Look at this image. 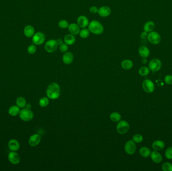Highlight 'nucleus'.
<instances>
[{
  "mask_svg": "<svg viewBox=\"0 0 172 171\" xmlns=\"http://www.w3.org/2000/svg\"><path fill=\"white\" fill-rule=\"evenodd\" d=\"M46 95L51 99H56L60 96V86L55 82L50 84L46 89Z\"/></svg>",
  "mask_w": 172,
  "mask_h": 171,
  "instance_id": "nucleus-1",
  "label": "nucleus"
},
{
  "mask_svg": "<svg viewBox=\"0 0 172 171\" xmlns=\"http://www.w3.org/2000/svg\"><path fill=\"white\" fill-rule=\"evenodd\" d=\"M88 29L91 33L95 35H101L104 30L103 25L97 20H93L89 23Z\"/></svg>",
  "mask_w": 172,
  "mask_h": 171,
  "instance_id": "nucleus-2",
  "label": "nucleus"
},
{
  "mask_svg": "<svg viewBox=\"0 0 172 171\" xmlns=\"http://www.w3.org/2000/svg\"><path fill=\"white\" fill-rule=\"evenodd\" d=\"M19 117L23 121H30L33 118V113L30 109L27 108L22 109L20 111L19 113Z\"/></svg>",
  "mask_w": 172,
  "mask_h": 171,
  "instance_id": "nucleus-3",
  "label": "nucleus"
},
{
  "mask_svg": "<svg viewBox=\"0 0 172 171\" xmlns=\"http://www.w3.org/2000/svg\"><path fill=\"white\" fill-rule=\"evenodd\" d=\"M58 44L57 43V40L51 39L46 42L45 44L44 48L46 52L50 53L55 52L58 47Z\"/></svg>",
  "mask_w": 172,
  "mask_h": 171,
  "instance_id": "nucleus-4",
  "label": "nucleus"
},
{
  "mask_svg": "<svg viewBox=\"0 0 172 171\" xmlns=\"http://www.w3.org/2000/svg\"><path fill=\"white\" fill-rule=\"evenodd\" d=\"M129 124L125 121H121L117 125V131L119 134L123 135L128 132L129 129Z\"/></svg>",
  "mask_w": 172,
  "mask_h": 171,
  "instance_id": "nucleus-5",
  "label": "nucleus"
},
{
  "mask_svg": "<svg viewBox=\"0 0 172 171\" xmlns=\"http://www.w3.org/2000/svg\"><path fill=\"white\" fill-rule=\"evenodd\" d=\"M45 40V36L44 34L38 32L34 34L32 37V42L36 45H40L44 43Z\"/></svg>",
  "mask_w": 172,
  "mask_h": 171,
  "instance_id": "nucleus-6",
  "label": "nucleus"
},
{
  "mask_svg": "<svg viewBox=\"0 0 172 171\" xmlns=\"http://www.w3.org/2000/svg\"><path fill=\"white\" fill-rule=\"evenodd\" d=\"M147 39L152 44H158L161 41V37L157 32L151 31L148 34Z\"/></svg>",
  "mask_w": 172,
  "mask_h": 171,
  "instance_id": "nucleus-7",
  "label": "nucleus"
},
{
  "mask_svg": "<svg viewBox=\"0 0 172 171\" xmlns=\"http://www.w3.org/2000/svg\"><path fill=\"white\" fill-rule=\"evenodd\" d=\"M125 152L128 154H133L137 150V146L135 142L133 140H129L126 142L124 146Z\"/></svg>",
  "mask_w": 172,
  "mask_h": 171,
  "instance_id": "nucleus-8",
  "label": "nucleus"
},
{
  "mask_svg": "<svg viewBox=\"0 0 172 171\" xmlns=\"http://www.w3.org/2000/svg\"><path fill=\"white\" fill-rule=\"evenodd\" d=\"M162 63L158 59H153L149 61V68L151 71H157L161 68Z\"/></svg>",
  "mask_w": 172,
  "mask_h": 171,
  "instance_id": "nucleus-9",
  "label": "nucleus"
},
{
  "mask_svg": "<svg viewBox=\"0 0 172 171\" xmlns=\"http://www.w3.org/2000/svg\"><path fill=\"white\" fill-rule=\"evenodd\" d=\"M143 88L145 92L147 93H151L154 91L155 86L153 82L151 80H146L143 82Z\"/></svg>",
  "mask_w": 172,
  "mask_h": 171,
  "instance_id": "nucleus-10",
  "label": "nucleus"
},
{
  "mask_svg": "<svg viewBox=\"0 0 172 171\" xmlns=\"http://www.w3.org/2000/svg\"><path fill=\"white\" fill-rule=\"evenodd\" d=\"M8 158L9 162L13 165H17L20 162L19 154L14 151H12L9 154Z\"/></svg>",
  "mask_w": 172,
  "mask_h": 171,
  "instance_id": "nucleus-11",
  "label": "nucleus"
},
{
  "mask_svg": "<svg viewBox=\"0 0 172 171\" xmlns=\"http://www.w3.org/2000/svg\"><path fill=\"white\" fill-rule=\"evenodd\" d=\"M41 140V136L38 134H34L32 135L28 140L30 146H37L40 143Z\"/></svg>",
  "mask_w": 172,
  "mask_h": 171,
  "instance_id": "nucleus-12",
  "label": "nucleus"
},
{
  "mask_svg": "<svg viewBox=\"0 0 172 171\" xmlns=\"http://www.w3.org/2000/svg\"><path fill=\"white\" fill-rule=\"evenodd\" d=\"M77 24L80 28H85L88 26L89 21L87 17L84 15H81L78 17L77 19Z\"/></svg>",
  "mask_w": 172,
  "mask_h": 171,
  "instance_id": "nucleus-13",
  "label": "nucleus"
},
{
  "mask_svg": "<svg viewBox=\"0 0 172 171\" xmlns=\"http://www.w3.org/2000/svg\"><path fill=\"white\" fill-rule=\"evenodd\" d=\"M98 13L102 17H108L111 13V9L108 6L101 7L98 9Z\"/></svg>",
  "mask_w": 172,
  "mask_h": 171,
  "instance_id": "nucleus-14",
  "label": "nucleus"
},
{
  "mask_svg": "<svg viewBox=\"0 0 172 171\" xmlns=\"http://www.w3.org/2000/svg\"><path fill=\"white\" fill-rule=\"evenodd\" d=\"M74 59L73 55L71 52H66L63 57V61L65 64H70L73 62Z\"/></svg>",
  "mask_w": 172,
  "mask_h": 171,
  "instance_id": "nucleus-15",
  "label": "nucleus"
},
{
  "mask_svg": "<svg viewBox=\"0 0 172 171\" xmlns=\"http://www.w3.org/2000/svg\"><path fill=\"white\" fill-rule=\"evenodd\" d=\"M8 147L11 151L16 152L20 148V144L17 140L11 139L9 142Z\"/></svg>",
  "mask_w": 172,
  "mask_h": 171,
  "instance_id": "nucleus-16",
  "label": "nucleus"
},
{
  "mask_svg": "<svg viewBox=\"0 0 172 171\" xmlns=\"http://www.w3.org/2000/svg\"><path fill=\"white\" fill-rule=\"evenodd\" d=\"M68 30L70 34H71L73 35H77L79 34L81 30L80 27L77 24L75 23H71L69 24L68 27Z\"/></svg>",
  "mask_w": 172,
  "mask_h": 171,
  "instance_id": "nucleus-17",
  "label": "nucleus"
},
{
  "mask_svg": "<svg viewBox=\"0 0 172 171\" xmlns=\"http://www.w3.org/2000/svg\"><path fill=\"white\" fill-rule=\"evenodd\" d=\"M150 156L152 161L154 162L155 163L159 164L161 163L163 160L162 155L161 154H159V152H157V150L151 152Z\"/></svg>",
  "mask_w": 172,
  "mask_h": 171,
  "instance_id": "nucleus-18",
  "label": "nucleus"
},
{
  "mask_svg": "<svg viewBox=\"0 0 172 171\" xmlns=\"http://www.w3.org/2000/svg\"><path fill=\"white\" fill-rule=\"evenodd\" d=\"M139 54L143 58H147L150 54L149 49L147 46H142L139 49Z\"/></svg>",
  "mask_w": 172,
  "mask_h": 171,
  "instance_id": "nucleus-19",
  "label": "nucleus"
},
{
  "mask_svg": "<svg viewBox=\"0 0 172 171\" xmlns=\"http://www.w3.org/2000/svg\"><path fill=\"white\" fill-rule=\"evenodd\" d=\"M24 33L27 37H31L35 34V29L33 26L28 25L24 29Z\"/></svg>",
  "mask_w": 172,
  "mask_h": 171,
  "instance_id": "nucleus-20",
  "label": "nucleus"
},
{
  "mask_svg": "<svg viewBox=\"0 0 172 171\" xmlns=\"http://www.w3.org/2000/svg\"><path fill=\"white\" fill-rule=\"evenodd\" d=\"M165 142L162 141H155L152 144V147L154 150L159 151L162 150L165 147Z\"/></svg>",
  "mask_w": 172,
  "mask_h": 171,
  "instance_id": "nucleus-21",
  "label": "nucleus"
},
{
  "mask_svg": "<svg viewBox=\"0 0 172 171\" xmlns=\"http://www.w3.org/2000/svg\"><path fill=\"white\" fill-rule=\"evenodd\" d=\"M76 37L71 34H67L64 38V42L68 45H72L76 42Z\"/></svg>",
  "mask_w": 172,
  "mask_h": 171,
  "instance_id": "nucleus-22",
  "label": "nucleus"
},
{
  "mask_svg": "<svg viewBox=\"0 0 172 171\" xmlns=\"http://www.w3.org/2000/svg\"><path fill=\"white\" fill-rule=\"evenodd\" d=\"M20 112V108L17 105L11 106L9 109V114L12 117H16L18 115H19Z\"/></svg>",
  "mask_w": 172,
  "mask_h": 171,
  "instance_id": "nucleus-23",
  "label": "nucleus"
},
{
  "mask_svg": "<svg viewBox=\"0 0 172 171\" xmlns=\"http://www.w3.org/2000/svg\"><path fill=\"white\" fill-rule=\"evenodd\" d=\"M155 27V24L153 21H148L145 24L143 27L144 31L147 33L153 31Z\"/></svg>",
  "mask_w": 172,
  "mask_h": 171,
  "instance_id": "nucleus-24",
  "label": "nucleus"
},
{
  "mask_svg": "<svg viewBox=\"0 0 172 171\" xmlns=\"http://www.w3.org/2000/svg\"><path fill=\"white\" fill-rule=\"evenodd\" d=\"M121 65L122 68L125 70H129L132 68V67H133V62L132 61L130 60L125 59L122 61Z\"/></svg>",
  "mask_w": 172,
  "mask_h": 171,
  "instance_id": "nucleus-25",
  "label": "nucleus"
},
{
  "mask_svg": "<svg viewBox=\"0 0 172 171\" xmlns=\"http://www.w3.org/2000/svg\"><path fill=\"white\" fill-rule=\"evenodd\" d=\"M151 150L149 148L145 146L142 147L139 150V154L141 156L144 157V158H147L150 156L151 154Z\"/></svg>",
  "mask_w": 172,
  "mask_h": 171,
  "instance_id": "nucleus-26",
  "label": "nucleus"
},
{
  "mask_svg": "<svg viewBox=\"0 0 172 171\" xmlns=\"http://www.w3.org/2000/svg\"><path fill=\"white\" fill-rule=\"evenodd\" d=\"M16 102L17 106L19 107L20 109H23L24 107H25L26 105L27 104L26 100L25 98H24L23 97H19L18 98H17Z\"/></svg>",
  "mask_w": 172,
  "mask_h": 171,
  "instance_id": "nucleus-27",
  "label": "nucleus"
},
{
  "mask_svg": "<svg viewBox=\"0 0 172 171\" xmlns=\"http://www.w3.org/2000/svg\"><path fill=\"white\" fill-rule=\"evenodd\" d=\"M110 119L113 122H118L121 120V116L120 113L117 112H114L112 113L110 116Z\"/></svg>",
  "mask_w": 172,
  "mask_h": 171,
  "instance_id": "nucleus-28",
  "label": "nucleus"
},
{
  "mask_svg": "<svg viewBox=\"0 0 172 171\" xmlns=\"http://www.w3.org/2000/svg\"><path fill=\"white\" fill-rule=\"evenodd\" d=\"M90 33V32L89 30L88 29L83 28V29L80 30L79 35H80V37L82 38L86 39L89 36Z\"/></svg>",
  "mask_w": 172,
  "mask_h": 171,
  "instance_id": "nucleus-29",
  "label": "nucleus"
},
{
  "mask_svg": "<svg viewBox=\"0 0 172 171\" xmlns=\"http://www.w3.org/2000/svg\"><path fill=\"white\" fill-rule=\"evenodd\" d=\"M149 72H150V69L149 67L147 66H143L141 67L139 70V73L142 76H145L149 75Z\"/></svg>",
  "mask_w": 172,
  "mask_h": 171,
  "instance_id": "nucleus-30",
  "label": "nucleus"
},
{
  "mask_svg": "<svg viewBox=\"0 0 172 171\" xmlns=\"http://www.w3.org/2000/svg\"><path fill=\"white\" fill-rule=\"evenodd\" d=\"M49 102V100L47 97H43L42 98H40L39 104L40 105V107H45L48 105Z\"/></svg>",
  "mask_w": 172,
  "mask_h": 171,
  "instance_id": "nucleus-31",
  "label": "nucleus"
},
{
  "mask_svg": "<svg viewBox=\"0 0 172 171\" xmlns=\"http://www.w3.org/2000/svg\"><path fill=\"white\" fill-rule=\"evenodd\" d=\"M69 23L65 20H61L59 21L58 23L59 27L61 28V29H66L68 28V27L69 26Z\"/></svg>",
  "mask_w": 172,
  "mask_h": 171,
  "instance_id": "nucleus-32",
  "label": "nucleus"
},
{
  "mask_svg": "<svg viewBox=\"0 0 172 171\" xmlns=\"http://www.w3.org/2000/svg\"><path fill=\"white\" fill-rule=\"evenodd\" d=\"M162 167L164 171H172V164L169 162L164 163Z\"/></svg>",
  "mask_w": 172,
  "mask_h": 171,
  "instance_id": "nucleus-33",
  "label": "nucleus"
},
{
  "mask_svg": "<svg viewBox=\"0 0 172 171\" xmlns=\"http://www.w3.org/2000/svg\"><path fill=\"white\" fill-rule=\"evenodd\" d=\"M132 140L136 143H141V142H143V136L140 134H136L133 137Z\"/></svg>",
  "mask_w": 172,
  "mask_h": 171,
  "instance_id": "nucleus-34",
  "label": "nucleus"
},
{
  "mask_svg": "<svg viewBox=\"0 0 172 171\" xmlns=\"http://www.w3.org/2000/svg\"><path fill=\"white\" fill-rule=\"evenodd\" d=\"M165 156L168 159H172V146L168 148L165 152Z\"/></svg>",
  "mask_w": 172,
  "mask_h": 171,
  "instance_id": "nucleus-35",
  "label": "nucleus"
},
{
  "mask_svg": "<svg viewBox=\"0 0 172 171\" xmlns=\"http://www.w3.org/2000/svg\"><path fill=\"white\" fill-rule=\"evenodd\" d=\"M27 51L30 54H34L36 52V47L35 45H31L28 46Z\"/></svg>",
  "mask_w": 172,
  "mask_h": 171,
  "instance_id": "nucleus-36",
  "label": "nucleus"
},
{
  "mask_svg": "<svg viewBox=\"0 0 172 171\" xmlns=\"http://www.w3.org/2000/svg\"><path fill=\"white\" fill-rule=\"evenodd\" d=\"M59 49L61 52L65 53V52H67L69 47H68V45L65 44V43L61 44V45H59Z\"/></svg>",
  "mask_w": 172,
  "mask_h": 171,
  "instance_id": "nucleus-37",
  "label": "nucleus"
},
{
  "mask_svg": "<svg viewBox=\"0 0 172 171\" xmlns=\"http://www.w3.org/2000/svg\"><path fill=\"white\" fill-rule=\"evenodd\" d=\"M165 82L166 84L169 85H172V75H166L165 77Z\"/></svg>",
  "mask_w": 172,
  "mask_h": 171,
  "instance_id": "nucleus-38",
  "label": "nucleus"
},
{
  "mask_svg": "<svg viewBox=\"0 0 172 171\" xmlns=\"http://www.w3.org/2000/svg\"><path fill=\"white\" fill-rule=\"evenodd\" d=\"M98 9L97 7L96 6H92L90 8V12L92 14H96L98 13Z\"/></svg>",
  "mask_w": 172,
  "mask_h": 171,
  "instance_id": "nucleus-39",
  "label": "nucleus"
},
{
  "mask_svg": "<svg viewBox=\"0 0 172 171\" xmlns=\"http://www.w3.org/2000/svg\"><path fill=\"white\" fill-rule=\"evenodd\" d=\"M147 36H148V33L147 32L144 31L142 32L141 34V39H145L147 38Z\"/></svg>",
  "mask_w": 172,
  "mask_h": 171,
  "instance_id": "nucleus-40",
  "label": "nucleus"
},
{
  "mask_svg": "<svg viewBox=\"0 0 172 171\" xmlns=\"http://www.w3.org/2000/svg\"><path fill=\"white\" fill-rule=\"evenodd\" d=\"M57 41L59 46L61 45V44H62L63 43V40H62L61 39H58L57 40Z\"/></svg>",
  "mask_w": 172,
  "mask_h": 171,
  "instance_id": "nucleus-41",
  "label": "nucleus"
},
{
  "mask_svg": "<svg viewBox=\"0 0 172 171\" xmlns=\"http://www.w3.org/2000/svg\"><path fill=\"white\" fill-rule=\"evenodd\" d=\"M142 62L143 63V64H146L147 62V60L146 58H143L142 60Z\"/></svg>",
  "mask_w": 172,
  "mask_h": 171,
  "instance_id": "nucleus-42",
  "label": "nucleus"
},
{
  "mask_svg": "<svg viewBox=\"0 0 172 171\" xmlns=\"http://www.w3.org/2000/svg\"><path fill=\"white\" fill-rule=\"evenodd\" d=\"M31 105L30 104H26V108H27V109H30L31 108Z\"/></svg>",
  "mask_w": 172,
  "mask_h": 171,
  "instance_id": "nucleus-43",
  "label": "nucleus"
}]
</instances>
